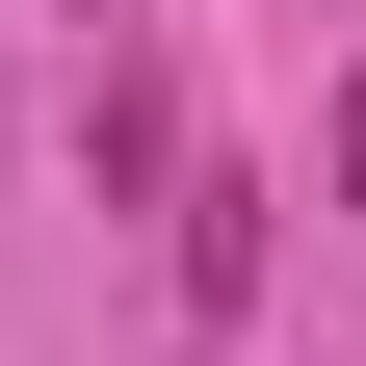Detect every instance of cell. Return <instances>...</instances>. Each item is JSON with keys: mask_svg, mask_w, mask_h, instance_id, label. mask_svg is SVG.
I'll use <instances>...</instances> for the list:
<instances>
[{"mask_svg": "<svg viewBox=\"0 0 366 366\" xmlns=\"http://www.w3.org/2000/svg\"><path fill=\"white\" fill-rule=\"evenodd\" d=\"M183 314H262V183H183Z\"/></svg>", "mask_w": 366, "mask_h": 366, "instance_id": "obj_1", "label": "cell"}, {"mask_svg": "<svg viewBox=\"0 0 366 366\" xmlns=\"http://www.w3.org/2000/svg\"><path fill=\"white\" fill-rule=\"evenodd\" d=\"M314 157H340V183H366V79H340V131H314Z\"/></svg>", "mask_w": 366, "mask_h": 366, "instance_id": "obj_2", "label": "cell"}]
</instances>
